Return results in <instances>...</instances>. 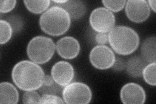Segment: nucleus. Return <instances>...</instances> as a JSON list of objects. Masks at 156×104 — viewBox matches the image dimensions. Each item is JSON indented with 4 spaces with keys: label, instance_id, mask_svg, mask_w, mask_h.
Returning <instances> with one entry per match:
<instances>
[{
    "label": "nucleus",
    "instance_id": "1",
    "mask_svg": "<svg viewBox=\"0 0 156 104\" xmlns=\"http://www.w3.org/2000/svg\"><path fill=\"white\" fill-rule=\"evenodd\" d=\"M44 76L42 67L31 60L18 62L11 72L12 81L18 88L24 91L38 90L43 85Z\"/></svg>",
    "mask_w": 156,
    "mask_h": 104
},
{
    "label": "nucleus",
    "instance_id": "2",
    "mask_svg": "<svg viewBox=\"0 0 156 104\" xmlns=\"http://www.w3.org/2000/svg\"><path fill=\"white\" fill-rule=\"evenodd\" d=\"M70 25L69 14L57 5L49 8L39 18V26L42 31L50 36L62 35L68 31Z\"/></svg>",
    "mask_w": 156,
    "mask_h": 104
},
{
    "label": "nucleus",
    "instance_id": "3",
    "mask_svg": "<svg viewBox=\"0 0 156 104\" xmlns=\"http://www.w3.org/2000/svg\"><path fill=\"white\" fill-rule=\"evenodd\" d=\"M108 42L119 55L129 56L139 48L140 38L133 29L126 26H116L108 33Z\"/></svg>",
    "mask_w": 156,
    "mask_h": 104
},
{
    "label": "nucleus",
    "instance_id": "4",
    "mask_svg": "<svg viewBox=\"0 0 156 104\" xmlns=\"http://www.w3.org/2000/svg\"><path fill=\"white\" fill-rule=\"evenodd\" d=\"M56 49V44L52 38L39 35L32 38L29 42L26 52L31 61L44 64L51 60Z\"/></svg>",
    "mask_w": 156,
    "mask_h": 104
},
{
    "label": "nucleus",
    "instance_id": "5",
    "mask_svg": "<svg viewBox=\"0 0 156 104\" xmlns=\"http://www.w3.org/2000/svg\"><path fill=\"white\" fill-rule=\"evenodd\" d=\"M62 99L68 104H87L91 102L92 92L87 84L79 82H71L62 91Z\"/></svg>",
    "mask_w": 156,
    "mask_h": 104
},
{
    "label": "nucleus",
    "instance_id": "6",
    "mask_svg": "<svg viewBox=\"0 0 156 104\" xmlns=\"http://www.w3.org/2000/svg\"><path fill=\"white\" fill-rule=\"evenodd\" d=\"M89 23L92 29L98 33H108L115 26V16L106 8L98 7L91 12Z\"/></svg>",
    "mask_w": 156,
    "mask_h": 104
},
{
    "label": "nucleus",
    "instance_id": "7",
    "mask_svg": "<svg viewBox=\"0 0 156 104\" xmlns=\"http://www.w3.org/2000/svg\"><path fill=\"white\" fill-rule=\"evenodd\" d=\"M89 60L92 65L96 69L107 70L113 67L116 56L109 47L105 45H97L90 52Z\"/></svg>",
    "mask_w": 156,
    "mask_h": 104
},
{
    "label": "nucleus",
    "instance_id": "8",
    "mask_svg": "<svg viewBox=\"0 0 156 104\" xmlns=\"http://www.w3.org/2000/svg\"><path fill=\"white\" fill-rule=\"evenodd\" d=\"M125 12L129 20L139 23L147 20L150 8L145 0H129L126 3Z\"/></svg>",
    "mask_w": 156,
    "mask_h": 104
},
{
    "label": "nucleus",
    "instance_id": "9",
    "mask_svg": "<svg viewBox=\"0 0 156 104\" xmlns=\"http://www.w3.org/2000/svg\"><path fill=\"white\" fill-rule=\"evenodd\" d=\"M120 100L124 104H143L146 98V92L142 86L135 83H128L122 87Z\"/></svg>",
    "mask_w": 156,
    "mask_h": 104
},
{
    "label": "nucleus",
    "instance_id": "10",
    "mask_svg": "<svg viewBox=\"0 0 156 104\" xmlns=\"http://www.w3.org/2000/svg\"><path fill=\"white\" fill-rule=\"evenodd\" d=\"M51 76L58 85L65 87L71 83L74 79L75 76L74 68L67 61H58L51 67Z\"/></svg>",
    "mask_w": 156,
    "mask_h": 104
},
{
    "label": "nucleus",
    "instance_id": "11",
    "mask_svg": "<svg viewBox=\"0 0 156 104\" xmlns=\"http://www.w3.org/2000/svg\"><path fill=\"white\" fill-rule=\"evenodd\" d=\"M80 44L73 37L66 36L58 40L56 43V50L58 56L65 59L77 57L80 52Z\"/></svg>",
    "mask_w": 156,
    "mask_h": 104
},
{
    "label": "nucleus",
    "instance_id": "12",
    "mask_svg": "<svg viewBox=\"0 0 156 104\" xmlns=\"http://www.w3.org/2000/svg\"><path fill=\"white\" fill-rule=\"evenodd\" d=\"M18 101V91L12 83L7 81L0 83V103L16 104Z\"/></svg>",
    "mask_w": 156,
    "mask_h": 104
},
{
    "label": "nucleus",
    "instance_id": "13",
    "mask_svg": "<svg viewBox=\"0 0 156 104\" xmlns=\"http://www.w3.org/2000/svg\"><path fill=\"white\" fill-rule=\"evenodd\" d=\"M57 5L64 9L73 20L80 19L85 15L87 11L85 4L81 1L67 0L66 3Z\"/></svg>",
    "mask_w": 156,
    "mask_h": 104
},
{
    "label": "nucleus",
    "instance_id": "14",
    "mask_svg": "<svg viewBox=\"0 0 156 104\" xmlns=\"http://www.w3.org/2000/svg\"><path fill=\"white\" fill-rule=\"evenodd\" d=\"M146 62L142 57L134 56L129 59L126 63L125 68L129 76L133 77H139L142 76L143 69Z\"/></svg>",
    "mask_w": 156,
    "mask_h": 104
},
{
    "label": "nucleus",
    "instance_id": "15",
    "mask_svg": "<svg viewBox=\"0 0 156 104\" xmlns=\"http://www.w3.org/2000/svg\"><path fill=\"white\" fill-rule=\"evenodd\" d=\"M142 57L147 63H156V38L152 36L144 41L141 46Z\"/></svg>",
    "mask_w": 156,
    "mask_h": 104
},
{
    "label": "nucleus",
    "instance_id": "16",
    "mask_svg": "<svg viewBox=\"0 0 156 104\" xmlns=\"http://www.w3.org/2000/svg\"><path fill=\"white\" fill-rule=\"evenodd\" d=\"M23 3L29 12L33 14H41L44 13L50 7L51 2L50 0H41V1H28L24 0Z\"/></svg>",
    "mask_w": 156,
    "mask_h": 104
},
{
    "label": "nucleus",
    "instance_id": "17",
    "mask_svg": "<svg viewBox=\"0 0 156 104\" xmlns=\"http://www.w3.org/2000/svg\"><path fill=\"white\" fill-rule=\"evenodd\" d=\"M13 29L12 26L5 20H0V44H7L12 37Z\"/></svg>",
    "mask_w": 156,
    "mask_h": 104
},
{
    "label": "nucleus",
    "instance_id": "18",
    "mask_svg": "<svg viewBox=\"0 0 156 104\" xmlns=\"http://www.w3.org/2000/svg\"><path fill=\"white\" fill-rule=\"evenodd\" d=\"M156 63H150L146 64L143 69L142 76L144 81L151 86L156 85Z\"/></svg>",
    "mask_w": 156,
    "mask_h": 104
},
{
    "label": "nucleus",
    "instance_id": "19",
    "mask_svg": "<svg viewBox=\"0 0 156 104\" xmlns=\"http://www.w3.org/2000/svg\"><path fill=\"white\" fill-rule=\"evenodd\" d=\"M126 1L120 0V1H111V0H103L102 3L104 7L108 9L111 12L117 13L122 11L126 5Z\"/></svg>",
    "mask_w": 156,
    "mask_h": 104
},
{
    "label": "nucleus",
    "instance_id": "20",
    "mask_svg": "<svg viewBox=\"0 0 156 104\" xmlns=\"http://www.w3.org/2000/svg\"><path fill=\"white\" fill-rule=\"evenodd\" d=\"M41 96L36 91H25L22 96L23 103H40Z\"/></svg>",
    "mask_w": 156,
    "mask_h": 104
},
{
    "label": "nucleus",
    "instance_id": "21",
    "mask_svg": "<svg viewBox=\"0 0 156 104\" xmlns=\"http://www.w3.org/2000/svg\"><path fill=\"white\" fill-rule=\"evenodd\" d=\"M62 86L58 85L55 82L53 83L51 85H42L41 87L38 89L39 91L42 95H55L59 94L62 91Z\"/></svg>",
    "mask_w": 156,
    "mask_h": 104
},
{
    "label": "nucleus",
    "instance_id": "22",
    "mask_svg": "<svg viewBox=\"0 0 156 104\" xmlns=\"http://www.w3.org/2000/svg\"><path fill=\"white\" fill-rule=\"evenodd\" d=\"M40 103H65L63 99L55 95H42L40 99Z\"/></svg>",
    "mask_w": 156,
    "mask_h": 104
},
{
    "label": "nucleus",
    "instance_id": "23",
    "mask_svg": "<svg viewBox=\"0 0 156 104\" xmlns=\"http://www.w3.org/2000/svg\"><path fill=\"white\" fill-rule=\"evenodd\" d=\"M16 0H2L0 2V12L1 13L11 12L16 7Z\"/></svg>",
    "mask_w": 156,
    "mask_h": 104
},
{
    "label": "nucleus",
    "instance_id": "24",
    "mask_svg": "<svg viewBox=\"0 0 156 104\" xmlns=\"http://www.w3.org/2000/svg\"><path fill=\"white\" fill-rule=\"evenodd\" d=\"M7 22L12 26L13 32H18L23 26V21L21 18L17 16H12L8 18Z\"/></svg>",
    "mask_w": 156,
    "mask_h": 104
},
{
    "label": "nucleus",
    "instance_id": "25",
    "mask_svg": "<svg viewBox=\"0 0 156 104\" xmlns=\"http://www.w3.org/2000/svg\"><path fill=\"white\" fill-rule=\"evenodd\" d=\"M96 42L98 45H105L108 42V33H98L96 36Z\"/></svg>",
    "mask_w": 156,
    "mask_h": 104
},
{
    "label": "nucleus",
    "instance_id": "26",
    "mask_svg": "<svg viewBox=\"0 0 156 104\" xmlns=\"http://www.w3.org/2000/svg\"><path fill=\"white\" fill-rule=\"evenodd\" d=\"M126 66V63L121 59H116L115 62L113 66V70L115 71H122L123 70Z\"/></svg>",
    "mask_w": 156,
    "mask_h": 104
},
{
    "label": "nucleus",
    "instance_id": "27",
    "mask_svg": "<svg viewBox=\"0 0 156 104\" xmlns=\"http://www.w3.org/2000/svg\"><path fill=\"white\" fill-rule=\"evenodd\" d=\"M54 80H53V77L51 76L50 75H45L44 77V81H43V85H51L54 83Z\"/></svg>",
    "mask_w": 156,
    "mask_h": 104
},
{
    "label": "nucleus",
    "instance_id": "28",
    "mask_svg": "<svg viewBox=\"0 0 156 104\" xmlns=\"http://www.w3.org/2000/svg\"><path fill=\"white\" fill-rule=\"evenodd\" d=\"M148 5L150 7V8H151V9L152 11L155 13L156 12V9H155V0H149V1L147 2Z\"/></svg>",
    "mask_w": 156,
    "mask_h": 104
},
{
    "label": "nucleus",
    "instance_id": "29",
    "mask_svg": "<svg viewBox=\"0 0 156 104\" xmlns=\"http://www.w3.org/2000/svg\"><path fill=\"white\" fill-rule=\"evenodd\" d=\"M66 2H67V0H61V1H59V0H53V3H57V5H61V4L66 3Z\"/></svg>",
    "mask_w": 156,
    "mask_h": 104
}]
</instances>
